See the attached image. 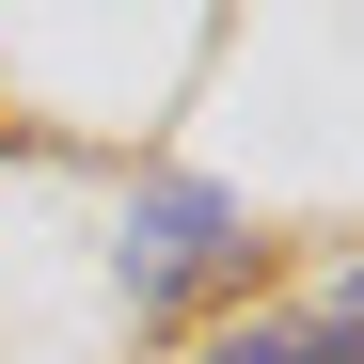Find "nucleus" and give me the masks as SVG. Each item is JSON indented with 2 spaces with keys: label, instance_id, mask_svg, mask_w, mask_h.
Segmentation results:
<instances>
[{
  "label": "nucleus",
  "instance_id": "f257e3e1",
  "mask_svg": "<svg viewBox=\"0 0 364 364\" xmlns=\"http://www.w3.org/2000/svg\"><path fill=\"white\" fill-rule=\"evenodd\" d=\"M111 269H127V301H143V317H159V301H191V285H237V269H254V206H237V191H206V174H159V191H127Z\"/></svg>",
  "mask_w": 364,
  "mask_h": 364
},
{
  "label": "nucleus",
  "instance_id": "f03ea898",
  "mask_svg": "<svg viewBox=\"0 0 364 364\" xmlns=\"http://www.w3.org/2000/svg\"><path fill=\"white\" fill-rule=\"evenodd\" d=\"M206 364H348V301H333L317 333H222Z\"/></svg>",
  "mask_w": 364,
  "mask_h": 364
}]
</instances>
